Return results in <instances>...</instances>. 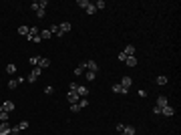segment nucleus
Segmentation results:
<instances>
[{"instance_id":"nucleus-1","label":"nucleus","mask_w":181,"mask_h":135,"mask_svg":"<svg viewBox=\"0 0 181 135\" xmlns=\"http://www.w3.org/2000/svg\"><path fill=\"white\" fill-rule=\"evenodd\" d=\"M40 73H42V69H40V67H32V73L26 77V81L28 83H36V81H38V77H40Z\"/></svg>"},{"instance_id":"nucleus-2","label":"nucleus","mask_w":181,"mask_h":135,"mask_svg":"<svg viewBox=\"0 0 181 135\" xmlns=\"http://www.w3.org/2000/svg\"><path fill=\"white\" fill-rule=\"evenodd\" d=\"M47 6H48V0H38V2H32V4H30L32 12H36V10H40V8H44V10H47Z\"/></svg>"},{"instance_id":"nucleus-3","label":"nucleus","mask_w":181,"mask_h":135,"mask_svg":"<svg viewBox=\"0 0 181 135\" xmlns=\"http://www.w3.org/2000/svg\"><path fill=\"white\" fill-rule=\"evenodd\" d=\"M161 115H163V117H173V115H175V109L171 107V105H167V107L161 109Z\"/></svg>"},{"instance_id":"nucleus-4","label":"nucleus","mask_w":181,"mask_h":135,"mask_svg":"<svg viewBox=\"0 0 181 135\" xmlns=\"http://www.w3.org/2000/svg\"><path fill=\"white\" fill-rule=\"evenodd\" d=\"M167 105H169L167 97H165V95H159V97H157V107L163 109V107H167Z\"/></svg>"},{"instance_id":"nucleus-5","label":"nucleus","mask_w":181,"mask_h":135,"mask_svg":"<svg viewBox=\"0 0 181 135\" xmlns=\"http://www.w3.org/2000/svg\"><path fill=\"white\" fill-rule=\"evenodd\" d=\"M67 99L74 105V103H79V99H80V97L77 95V91H68V93H67Z\"/></svg>"},{"instance_id":"nucleus-6","label":"nucleus","mask_w":181,"mask_h":135,"mask_svg":"<svg viewBox=\"0 0 181 135\" xmlns=\"http://www.w3.org/2000/svg\"><path fill=\"white\" fill-rule=\"evenodd\" d=\"M113 93H117V95H127V93H129V89L121 87L119 83H117V85H113Z\"/></svg>"},{"instance_id":"nucleus-7","label":"nucleus","mask_w":181,"mask_h":135,"mask_svg":"<svg viewBox=\"0 0 181 135\" xmlns=\"http://www.w3.org/2000/svg\"><path fill=\"white\" fill-rule=\"evenodd\" d=\"M12 127L8 125V123H0V135H10Z\"/></svg>"},{"instance_id":"nucleus-8","label":"nucleus","mask_w":181,"mask_h":135,"mask_svg":"<svg viewBox=\"0 0 181 135\" xmlns=\"http://www.w3.org/2000/svg\"><path fill=\"white\" fill-rule=\"evenodd\" d=\"M2 111H6V113L14 111V101H4L2 103Z\"/></svg>"},{"instance_id":"nucleus-9","label":"nucleus","mask_w":181,"mask_h":135,"mask_svg":"<svg viewBox=\"0 0 181 135\" xmlns=\"http://www.w3.org/2000/svg\"><path fill=\"white\" fill-rule=\"evenodd\" d=\"M137 133V129L133 127V125H125V127H123V133L121 135H135Z\"/></svg>"},{"instance_id":"nucleus-10","label":"nucleus","mask_w":181,"mask_h":135,"mask_svg":"<svg viewBox=\"0 0 181 135\" xmlns=\"http://www.w3.org/2000/svg\"><path fill=\"white\" fill-rule=\"evenodd\" d=\"M85 71H87V63H80V65H79V67H77V69H74L73 73L77 75V77H80V75L85 73Z\"/></svg>"},{"instance_id":"nucleus-11","label":"nucleus","mask_w":181,"mask_h":135,"mask_svg":"<svg viewBox=\"0 0 181 135\" xmlns=\"http://www.w3.org/2000/svg\"><path fill=\"white\" fill-rule=\"evenodd\" d=\"M119 85H121V87H125V89H129L131 85H133V81H131V77H123Z\"/></svg>"},{"instance_id":"nucleus-12","label":"nucleus","mask_w":181,"mask_h":135,"mask_svg":"<svg viewBox=\"0 0 181 135\" xmlns=\"http://www.w3.org/2000/svg\"><path fill=\"white\" fill-rule=\"evenodd\" d=\"M77 95L83 99V97H87V95H89V89L87 87H80V85H79V87H77Z\"/></svg>"},{"instance_id":"nucleus-13","label":"nucleus","mask_w":181,"mask_h":135,"mask_svg":"<svg viewBox=\"0 0 181 135\" xmlns=\"http://www.w3.org/2000/svg\"><path fill=\"white\" fill-rule=\"evenodd\" d=\"M123 53L127 54V57H135V47L133 44H127V47L123 48Z\"/></svg>"},{"instance_id":"nucleus-14","label":"nucleus","mask_w":181,"mask_h":135,"mask_svg":"<svg viewBox=\"0 0 181 135\" xmlns=\"http://www.w3.org/2000/svg\"><path fill=\"white\" fill-rule=\"evenodd\" d=\"M85 63H87V71H93V73L99 71V67H97V63L95 61H85Z\"/></svg>"},{"instance_id":"nucleus-15","label":"nucleus","mask_w":181,"mask_h":135,"mask_svg":"<svg viewBox=\"0 0 181 135\" xmlns=\"http://www.w3.org/2000/svg\"><path fill=\"white\" fill-rule=\"evenodd\" d=\"M59 28H60V32L65 34V32H68V30L73 28V24H71V22H62V24H59Z\"/></svg>"},{"instance_id":"nucleus-16","label":"nucleus","mask_w":181,"mask_h":135,"mask_svg":"<svg viewBox=\"0 0 181 135\" xmlns=\"http://www.w3.org/2000/svg\"><path fill=\"white\" fill-rule=\"evenodd\" d=\"M125 65L127 67H137V57H127L125 59Z\"/></svg>"},{"instance_id":"nucleus-17","label":"nucleus","mask_w":181,"mask_h":135,"mask_svg":"<svg viewBox=\"0 0 181 135\" xmlns=\"http://www.w3.org/2000/svg\"><path fill=\"white\" fill-rule=\"evenodd\" d=\"M48 30H50V34H54V36H62V32H60L59 24H53V26L48 28Z\"/></svg>"},{"instance_id":"nucleus-18","label":"nucleus","mask_w":181,"mask_h":135,"mask_svg":"<svg viewBox=\"0 0 181 135\" xmlns=\"http://www.w3.org/2000/svg\"><path fill=\"white\" fill-rule=\"evenodd\" d=\"M95 8H97V10H103V8H107V2H105V0H97V2H95Z\"/></svg>"},{"instance_id":"nucleus-19","label":"nucleus","mask_w":181,"mask_h":135,"mask_svg":"<svg viewBox=\"0 0 181 135\" xmlns=\"http://www.w3.org/2000/svg\"><path fill=\"white\" fill-rule=\"evenodd\" d=\"M155 83H157V85H167V77H165V75H159V77L155 79Z\"/></svg>"},{"instance_id":"nucleus-20","label":"nucleus","mask_w":181,"mask_h":135,"mask_svg":"<svg viewBox=\"0 0 181 135\" xmlns=\"http://www.w3.org/2000/svg\"><path fill=\"white\" fill-rule=\"evenodd\" d=\"M28 30H30V26H18V34L20 36H28Z\"/></svg>"},{"instance_id":"nucleus-21","label":"nucleus","mask_w":181,"mask_h":135,"mask_svg":"<svg viewBox=\"0 0 181 135\" xmlns=\"http://www.w3.org/2000/svg\"><path fill=\"white\" fill-rule=\"evenodd\" d=\"M38 63H40V57L38 54H32V57H30V65H32V67H38Z\"/></svg>"},{"instance_id":"nucleus-22","label":"nucleus","mask_w":181,"mask_h":135,"mask_svg":"<svg viewBox=\"0 0 181 135\" xmlns=\"http://www.w3.org/2000/svg\"><path fill=\"white\" fill-rule=\"evenodd\" d=\"M48 65H50V61H48V59H44V57H40V63H38V67H40V69H47Z\"/></svg>"},{"instance_id":"nucleus-23","label":"nucleus","mask_w":181,"mask_h":135,"mask_svg":"<svg viewBox=\"0 0 181 135\" xmlns=\"http://www.w3.org/2000/svg\"><path fill=\"white\" fill-rule=\"evenodd\" d=\"M85 77H87V81H95L97 73H93V71H87V73H85Z\"/></svg>"},{"instance_id":"nucleus-24","label":"nucleus","mask_w":181,"mask_h":135,"mask_svg":"<svg viewBox=\"0 0 181 135\" xmlns=\"http://www.w3.org/2000/svg\"><path fill=\"white\" fill-rule=\"evenodd\" d=\"M6 73L8 75H14V73H16V65H12V63H10V65L6 67Z\"/></svg>"},{"instance_id":"nucleus-25","label":"nucleus","mask_w":181,"mask_h":135,"mask_svg":"<svg viewBox=\"0 0 181 135\" xmlns=\"http://www.w3.org/2000/svg\"><path fill=\"white\" fill-rule=\"evenodd\" d=\"M77 4H79L80 8H87V6H91V4H93V2H89V0H79V2H77Z\"/></svg>"},{"instance_id":"nucleus-26","label":"nucleus","mask_w":181,"mask_h":135,"mask_svg":"<svg viewBox=\"0 0 181 135\" xmlns=\"http://www.w3.org/2000/svg\"><path fill=\"white\" fill-rule=\"evenodd\" d=\"M50 36H53V34H50V30H40V38H50Z\"/></svg>"},{"instance_id":"nucleus-27","label":"nucleus","mask_w":181,"mask_h":135,"mask_svg":"<svg viewBox=\"0 0 181 135\" xmlns=\"http://www.w3.org/2000/svg\"><path fill=\"white\" fill-rule=\"evenodd\" d=\"M0 123H8V113H6V111H2V113H0Z\"/></svg>"},{"instance_id":"nucleus-28","label":"nucleus","mask_w":181,"mask_h":135,"mask_svg":"<svg viewBox=\"0 0 181 135\" xmlns=\"http://www.w3.org/2000/svg\"><path fill=\"white\" fill-rule=\"evenodd\" d=\"M80 109H83V107H80L79 103H74V105H71V111H73V113H79Z\"/></svg>"},{"instance_id":"nucleus-29","label":"nucleus","mask_w":181,"mask_h":135,"mask_svg":"<svg viewBox=\"0 0 181 135\" xmlns=\"http://www.w3.org/2000/svg\"><path fill=\"white\" fill-rule=\"evenodd\" d=\"M16 127H18V129H20V131H24V129H26V127H28V121H20V123H18V125H16Z\"/></svg>"},{"instance_id":"nucleus-30","label":"nucleus","mask_w":181,"mask_h":135,"mask_svg":"<svg viewBox=\"0 0 181 135\" xmlns=\"http://www.w3.org/2000/svg\"><path fill=\"white\" fill-rule=\"evenodd\" d=\"M85 10H87V14H95V12H97V8H95V4H91V6H87V8H85Z\"/></svg>"},{"instance_id":"nucleus-31","label":"nucleus","mask_w":181,"mask_h":135,"mask_svg":"<svg viewBox=\"0 0 181 135\" xmlns=\"http://www.w3.org/2000/svg\"><path fill=\"white\" fill-rule=\"evenodd\" d=\"M79 105H80V107H87V105H89V99H87V97L79 99Z\"/></svg>"},{"instance_id":"nucleus-32","label":"nucleus","mask_w":181,"mask_h":135,"mask_svg":"<svg viewBox=\"0 0 181 135\" xmlns=\"http://www.w3.org/2000/svg\"><path fill=\"white\" fill-rule=\"evenodd\" d=\"M16 87H18V81H14L12 79V81L8 83V89H16Z\"/></svg>"},{"instance_id":"nucleus-33","label":"nucleus","mask_w":181,"mask_h":135,"mask_svg":"<svg viewBox=\"0 0 181 135\" xmlns=\"http://www.w3.org/2000/svg\"><path fill=\"white\" fill-rule=\"evenodd\" d=\"M125 59H127V54H125V53H119V61L125 63Z\"/></svg>"},{"instance_id":"nucleus-34","label":"nucleus","mask_w":181,"mask_h":135,"mask_svg":"<svg viewBox=\"0 0 181 135\" xmlns=\"http://www.w3.org/2000/svg\"><path fill=\"white\" fill-rule=\"evenodd\" d=\"M123 127H125V125H123V123H119V125H117V133H123Z\"/></svg>"},{"instance_id":"nucleus-35","label":"nucleus","mask_w":181,"mask_h":135,"mask_svg":"<svg viewBox=\"0 0 181 135\" xmlns=\"http://www.w3.org/2000/svg\"><path fill=\"white\" fill-rule=\"evenodd\" d=\"M53 91H54L53 87H44V93H47V95H50V93H53Z\"/></svg>"},{"instance_id":"nucleus-36","label":"nucleus","mask_w":181,"mask_h":135,"mask_svg":"<svg viewBox=\"0 0 181 135\" xmlns=\"http://www.w3.org/2000/svg\"><path fill=\"white\" fill-rule=\"evenodd\" d=\"M153 113H155V115H161V109L157 107V105H155V107H153Z\"/></svg>"},{"instance_id":"nucleus-37","label":"nucleus","mask_w":181,"mask_h":135,"mask_svg":"<svg viewBox=\"0 0 181 135\" xmlns=\"http://www.w3.org/2000/svg\"><path fill=\"white\" fill-rule=\"evenodd\" d=\"M0 113H2V103H0Z\"/></svg>"}]
</instances>
